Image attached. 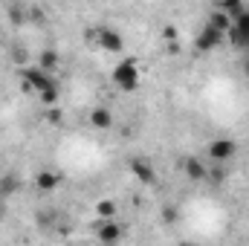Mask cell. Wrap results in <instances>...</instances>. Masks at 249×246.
Instances as JSON below:
<instances>
[{"instance_id":"obj_1","label":"cell","mask_w":249,"mask_h":246,"mask_svg":"<svg viewBox=\"0 0 249 246\" xmlns=\"http://www.w3.org/2000/svg\"><path fill=\"white\" fill-rule=\"evenodd\" d=\"M229 41L235 50H247L249 47V9H238L232 15V26L226 29Z\"/></svg>"},{"instance_id":"obj_2","label":"cell","mask_w":249,"mask_h":246,"mask_svg":"<svg viewBox=\"0 0 249 246\" xmlns=\"http://www.w3.org/2000/svg\"><path fill=\"white\" fill-rule=\"evenodd\" d=\"M23 84H26L29 90H35V93H44L47 87L55 84V78H53V72H47V70H41V67L35 64V67H29V70L23 72Z\"/></svg>"},{"instance_id":"obj_3","label":"cell","mask_w":249,"mask_h":246,"mask_svg":"<svg viewBox=\"0 0 249 246\" xmlns=\"http://www.w3.org/2000/svg\"><path fill=\"white\" fill-rule=\"evenodd\" d=\"M113 81L122 87V90H136L139 87V70L133 61H122L113 70Z\"/></svg>"},{"instance_id":"obj_4","label":"cell","mask_w":249,"mask_h":246,"mask_svg":"<svg viewBox=\"0 0 249 246\" xmlns=\"http://www.w3.org/2000/svg\"><path fill=\"white\" fill-rule=\"evenodd\" d=\"M220 41H223V32H220V29H214L212 23H206V29L197 35L194 47H197V53H212V50H217V47H220Z\"/></svg>"},{"instance_id":"obj_5","label":"cell","mask_w":249,"mask_h":246,"mask_svg":"<svg viewBox=\"0 0 249 246\" xmlns=\"http://www.w3.org/2000/svg\"><path fill=\"white\" fill-rule=\"evenodd\" d=\"M235 154H238V142H235V139H214V142L209 145V157H212L214 162H229Z\"/></svg>"},{"instance_id":"obj_6","label":"cell","mask_w":249,"mask_h":246,"mask_svg":"<svg viewBox=\"0 0 249 246\" xmlns=\"http://www.w3.org/2000/svg\"><path fill=\"white\" fill-rule=\"evenodd\" d=\"M96 44L105 50V53H122L124 50V41L119 32H113V29H96Z\"/></svg>"},{"instance_id":"obj_7","label":"cell","mask_w":249,"mask_h":246,"mask_svg":"<svg viewBox=\"0 0 249 246\" xmlns=\"http://www.w3.org/2000/svg\"><path fill=\"white\" fill-rule=\"evenodd\" d=\"M130 171H133V177H136L139 183H154V180H157V171H154V165H151L148 159H142V157L130 162Z\"/></svg>"},{"instance_id":"obj_8","label":"cell","mask_w":249,"mask_h":246,"mask_svg":"<svg viewBox=\"0 0 249 246\" xmlns=\"http://www.w3.org/2000/svg\"><path fill=\"white\" fill-rule=\"evenodd\" d=\"M122 238V229L113 223V220H102L99 223V241H105V244H116Z\"/></svg>"},{"instance_id":"obj_9","label":"cell","mask_w":249,"mask_h":246,"mask_svg":"<svg viewBox=\"0 0 249 246\" xmlns=\"http://www.w3.org/2000/svg\"><path fill=\"white\" fill-rule=\"evenodd\" d=\"M90 124H93L96 130H107V127L113 124V113H110L107 107H96V110L90 113Z\"/></svg>"},{"instance_id":"obj_10","label":"cell","mask_w":249,"mask_h":246,"mask_svg":"<svg viewBox=\"0 0 249 246\" xmlns=\"http://www.w3.org/2000/svg\"><path fill=\"white\" fill-rule=\"evenodd\" d=\"M35 185H38L41 191H55V188H58V174H55V171H38V174H35Z\"/></svg>"},{"instance_id":"obj_11","label":"cell","mask_w":249,"mask_h":246,"mask_svg":"<svg viewBox=\"0 0 249 246\" xmlns=\"http://www.w3.org/2000/svg\"><path fill=\"white\" fill-rule=\"evenodd\" d=\"M186 174H188V180L200 183V180H206V177H209V168H206L200 159H194V157H191V159L186 162Z\"/></svg>"},{"instance_id":"obj_12","label":"cell","mask_w":249,"mask_h":246,"mask_svg":"<svg viewBox=\"0 0 249 246\" xmlns=\"http://www.w3.org/2000/svg\"><path fill=\"white\" fill-rule=\"evenodd\" d=\"M18 188H20V180H18L15 174L0 177V197H3V200H9L12 194H18Z\"/></svg>"},{"instance_id":"obj_13","label":"cell","mask_w":249,"mask_h":246,"mask_svg":"<svg viewBox=\"0 0 249 246\" xmlns=\"http://www.w3.org/2000/svg\"><path fill=\"white\" fill-rule=\"evenodd\" d=\"M38 67H41V70H47V72H55V70H58V53L44 50V53L38 55Z\"/></svg>"},{"instance_id":"obj_14","label":"cell","mask_w":249,"mask_h":246,"mask_svg":"<svg viewBox=\"0 0 249 246\" xmlns=\"http://www.w3.org/2000/svg\"><path fill=\"white\" fill-rule=\"evenodd\" d=\"M38 96H41V102H44V105H55V102H58V84L47 87V90H44V93H38Z\"/></svg>"},{"instance_id":"obj_15","label":"cell","mask_w":249,"mask_h":246,"mask_svg":"<svg viewBox=\"0 0 249 246\" xmlns=\"http://www.w3.org/2000/svg\"><path fill=\"white\" fill-rule=\"evenodd\" d=\"M209 177H212L214 183H223V180H226V171H223V168H212V171H209Z\"/></svg>"},{"instance_id":"obj_16","label":"cell","mask_w":249,"mask_h":246,"mask_svg":"<svg viewBox=\"0 0 249 246\" xmlns=\"http://www.w3.org/2000/svg\"><path fill=\"white\" fill-rule=\"evenodd\" d=\"M99 214L110 217V214H113V203H99Z\"/></svg>"},{"instance_id":"obj_17","label":"cell","mask_w":249,"mask_h":246,"mask_svg":"<svg viewBox=\"0 0 249 246\" xmlns=\"http://www.w3.org/2000/svg\"><path fill=\"white\" fill-rule=\"evenodd\" d=\"M26 58H29V55H26V50H20V47H18V50H15V61H18V64H26Z\"/></svg>"},{"instance_id":"obj_18","label":"cell","mask_w":249,"mask_h":246,"mask_svg":"<svg viewBox=\"0 0 249 246\" xmlns=\"http://www.w3.org/2000/svg\"><path fill=\"white\" fill-rule=\"evenodd\" d=\"M241 67H244V75H247V78H249V55H247V58H244V61H241Z\"/></svg>"},{"instance_id":"obj_19","label":"cell","mask_w":249,"mask_h":246,"mask_svg":"<svg viewBox=\"0 0 249 246\" xmlns=\"http://www.w3.org/2000/svg\"><path fill=\"white\" fill-rule=\"evenodd\" d=\"M3 217H6V200L0 197V220H3Z\"/></svg>"}]
</instances>
